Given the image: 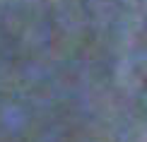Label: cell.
Segmentation results:
<instances>
[]
</instances>
